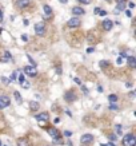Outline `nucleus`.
I'll list each match as a JSON object with an SVG mask.
<instances>
[{"label":"nucleus","instance_id":"obj_14","mask_svg":"<svg viewBox=\"0 0 136 146\" xmlns=\"http://www.w3.org/2000/svg\"><path fill=\"white\" fill-rule=\"evenodd\" d=\"M17 6L19 8H25L30 6V0H17Z\"/></svg>","mask_w":136,"mask_h":146},{"label":"nucleus","instance_id":"obj_37","mask_svg":"<svg viewBox=\"0 0 136 146\" xmlns=\"http://www.w3.org/2000/svg\"><path fill=\"white\" fill-rule=\"evenodd\" d=\"M100 9H101V8H99V7H96V8H95V13H96V15L99 13V11H100Z\"/></svg>","mask_w":136,"mask_h":146},{"label":"nucleus","instance_id":"obj_8","mask_svg":"<svg viewBox=\"0 0 136 146\" xmlns=\"http://www.w3.org/2000/svg\"><path fill=\"white\" fill-rule=\"evenodd\" d=\"M64 99L67 101V102H72V101L76 99V95H75V93H73V91H68V93H65Z\"/></svg>","mask_w":136,"mask_h":146},{"label":"nucleus","instance_id":"obj_16","mask_svg":"<svg viewBox=\"0 0 136 146\" xmlns=\"http://www.w3.org/2000/svg\"><path fill=\"white\" fill-rule=\"evenodd\" d=\"M43 9H44V13H45V16H49L51 13H52V9H51V7H49V6H47V4H45V6L43 7Z\"/></svg>","mask_w":136,"mask_h":146},{"label":"nucleus","instance_id":"obj_2","mask_svg":"<svg viewBox=\"0 0 136 146\" xmlns=\"http://www.w3.org/2000/svg\"><path fill=\"white\" fill-rule=\"evenodd\" d=\"M35 34L37 36H43L45 34V23L44 22H40V23H36L35 24Z\"/></svg>","mask_w":136,"mask_h":146},{"label":"nucleus","instance_id":"obj_26","mask_svg":"<svg viewBox=\"0 0 136 146\" xmlns=\"http://www.w3.org/2000/svg\"><path fill=\"white\" fill-rule=\"evenodd\" d=\"M8 58H6V56H0V62H3V63H7L8 62Z\"/></svg>","mask_w":136,"mask_h":146},{"label":"nucleus","instance_id":"obj_32","mask_svg":"<svg viewBox=\"0 0 136 146\" xmlns=\"http://www.w3.org/2000/svg\"><path fill=\"white\" fill-rule=\"evenodd\" d=\"M64 135H65V137H71L72 133H71V131H64Z\"/></svg>","mask_w":136,"mask_h":146},{"label":"nucleus","instance_id":"obj_20","mask_svg":"<svg viewBox=\"0 0 136 146\" xmlns=\"http://www.w3.org/2000/svg\"><path fill=\"white\" fill-rule=\"evenodd\" d=\"M99 66H100V68H107L108 67V62H107V60H101Z\"/></svg>","mask_w":136,"mask_h":146},{"label":"nucleus","instance_id":"obj_22","mask_svg":"<svg viewBox=\"0 0 136 146\" xmlns=\"http://www.w3.org/2000/svg\"><path fill=\"white\" fill-rule=\"evenodd\" d=\"M110 110H112V111H116V110H119V107H118V105H116V103H111L110 105Z\"/></svg>","mask_w":136,"mask_h":146},{"label":"nucleus","instance_id":"obj_41","mask_svg":"<svg viewBox=\"0 0 136 146\" xmlns=\"http://www.w3.org/2000/svg\"><path fill=\"white\" fill-rule=\"evenodd\" d=\"M118 3H121V2H125V0H116Z\"/></svg>","mask_w":136,"mask_h":146},{"label":"nucleus","instance_id":"obj_9","mask_svg":"<svg viewBox=\"0 0 136 146\" xmlns=\"http://www.w3.org/2000/svg\"><path fill=\"white\" fill-rule=\"evenodd\" d=\"M35 118L37 119V121H47L49 118V114L47 111H44V113H40V114H37V115H35Z\"/></svg>","mask_w":136,"mask_h":146},{"label":"nucleus","instance_id":"obj_28","mask_svg":"<svg viewBox=\"0 0 136 146\" xmlns=\"http://www.w3.org/2000/svg\"><path fill=\"white\" fill-rule=\"evenodd\" d=\"M79 2L83 4H91V0H79Z\"/></svg>","mask_w":136,"mask_h":146},{"label":"nucleus","instance_id":"obj_44","mask_svg":"<svg viewBox=\"0 0 136 146\" xmlns=\"http://www.w3.org/2000/svg\"><path fill=\"white\" fill-rule=\"evenodd\" d=\"M0 146H2V141H0Z\"/></svg>","mask_w":136,"mask_h":146},{"label":"nucleus","instance_id":"obj_19","mask_svg":"<svg viewBox=\"0 0 136 146\" xmlns=\"http://www.w3.org/2000/svg\"><path fill=\"white\" fill-rule=\"evenodd\" d=\"M53 143H56V145L63 143V141H62V135H59V137H55V138H53Z\"/></svg>","mask_w":136,"mask_h":146},{"label":"nucleus","instance_id":"obj_15","mask_svg":"<svg viewBox=\"0 0 136 146\" xmlns=\"http://www.w3.org/2000/svg\"><path fill=\"white\" fill-rule=\"evenodd\" d=\"M17 146H30V142L27 138H20L17 141Z\"/></svg>","mask_w":136,"mask_h":146},{"label":"nucleus","instance_id":"obj_5","mask_svg":"<svg viewBox=\"0 0 136 146\" xmlns=\"http://www.w3.org/2000/svg\"><path fill=\"white\" fill-rule=\"evenodd\" d=\"M11 105V101H9V98L6 97V95H0V109H6Z\"/></svg>","mask_w":136,"mask_h":146},{"label":"nucleus","instance_id":"obj_33","mask_svg":"<svg viewBox=\"0 0 136 146\" xmlns=\"http://www.w3.org/2000/svg\"><path fill=\"white\" fill-rule=\"evenodd\" d=\"M110 139H111V141H115V142H116V135L111 134V135H110Z\"/></svg>","mask_w":136,"mask_h":146},{"label":"nucleus","instance_id":"obj_27","mask_svg":"<svg viewBox=\"0 0 136 146\" xmlns=\"http://www.w3.org/2000/svg\"><path fill=\"white\" fill-rule=\"evenodd\" d=\"M97 15H100V16H105V15H107V11H103V9H100Z\"/></svg>","mask_w":136,"mask_h":146},{"label":"nucleus","instance_id":"obj_34","mask_svg":"<svg viewBox=\"0 0 136 146\" xmlns=\"http://www.w3.org/2000/svg\"><path fill=\"white\" fill-rule=\"evenodd\" d=\"M87 52H88V54H92V52H93V48H92V47H90V48L87 50Z\"/></svg>","mask_w":136,"mask_h":146},{"label":"nucleus","instance_id":"obj_45","mask_svg":"<svg viewBox=\"0 0 136 146\" xmlns=\"http://www.w3.org/2000/svg\"><path fill=\"white\" fill-rule=\"evenodd\" d=\"M107 2H110V0H107Z\"/></svg>","mask_w":136,"mask_h":146},{"label":"nucleus","instance_id":"obj_40","mask_svg":"<svg viewBox=\"0 0 136 146\" xmlns=\"http://www.w3.org/2000/svg\"><path fill=\"white\" fill-rule=\"evenodd\" d=\"M125 15H127L128 17H131V12H129V11H127V12H125Z\"/></svg>","mask_w":136,"mask_h":146},{"label":"nucleus","instance_id":"obj_21","mask_svg":"<svg viewBox=\"0 0 136 146\" xmlns=\"http://www.w3.org/2000/svg\"><path fill=\"white\" fill-rule=\"evenodd\" d=\"M13 95H15V98H16V101L19 102V103H21V95H20V93H15V94H13Z\"/></svg>","mask_w":136,"mask_h":146},{"label":"nucleus","instance_id":"obj_35","mask_svg":"<svg viewBox=\"0 0 136 146\" xmlns=\"http://www.w3.org/2000/svg\"><path fill=\"white\" fill-rule=\"evenodd\" d=\"M3 22V12H2V9H0V23Z\"/></svg>","mask_w":136,"mask_h":146},{"label":"nucleus","instance_id":"obj_43","mask_svg":"<svg viewBox=\"0 0 136 146\" xmlns=\"http://www.w3.org/2000/svg\"><path fill=\"white\" fill-rule=\"evenodd\" d=\"M2 32H3V28H0V34H2Z\"/></svg>","mask_w":136,"mask_h":146},{"label":"nucleus","instance_id":"obj_24","mask_svg":"<svg viewBox=\"0 0 136 146\" xmlns=\"http://www.w3.org/2000/svg\"><path fill=\"white\" fill-rule=\"evenodd\" d=\"M17 79H19V82H20V83H21V82H24V77H23L20 72L17 74Z\"/></svg>","mask_w":136,"mask_h":146},{"label":"nucleus","instance_id":"obj_7","mask_svg":"<svg viewBox=\"0 0 136 146\" xmlns=\"http://www.w3.org/2000/svg\"><path fill=\"white\" fill-rule=\"evenodd\" d=\"M112 27H114V23L110 19H104L103 20V28H104V31H111Z\"/></svg>","mask_w":136,"mask_h":146},{"label":"nucleus","instance_id":"obj_12","mask_svg":"<svg viewBox=\"0 0 136 146\" xmlns=\"http://www.w3.org/2000/svg\"><path fill=\"white\" fill-rule=\"evenodd\" d=\"M127 63L131 68H136V58L135 56H128L127 58Z\"/></svg>","mask_w":136,"mask_h":146},{"label":"nucleus","instance_id":"obj_25","mask_svg":"<svg viewBox=\"0 0 136 146\" xmlns=\"http://www.w3.org/2000/svg\"><path fill=\"white\" fill-rule=\"evenodd\" d=\"M115 127H116V133H118V134H121V126H120V125H116Z\"/></svg>","mask_w":136,"mask_h":146},{"label":"nucleus","instance_id":"obj_3","mask_svg":"<svg viewBox=\"0 0 136 146\" xmlns=\"http://www.w3.org/2000/svg\"><path fill=\"white\" fill-rule=\"evenodd\" d=\"M80 24H81V22H80V19H79L77 16H73V17H71V19H69V20L67 22V26H68L69 28L80 27Z\"/></svg>","mask_w":136,"mask_h":146},{"label":"nucleus","instance_id":"obj_11","mask_svg":"<svg viewBox=\"0 0 136 146\" xmlns=\"http://www.w3.org/2000/svg\"><path fill=\"white\" fill-rule=\"evenodd\" d=\"M47 131H48V134H49L52 138H55V137H59V135H60L59 130H58V129H55V127H49V129H47Z\"/></svg>","mask_w":136,"mask_h":146},{"label":"nucleus","instance_id":"obj_10","mask_svg":"<svg viewBox=\"0 0 136 146\" xmlns=\"http://www.w3.org/2000/svg\"><path fill=\"white\" fill-rule=\"evenodd\" d=\"M84 12H86V11H84V9H83L81 7H73V8H72V13H73L75 16L84 15Z\"/></svg>","mask_w":136,"mask_h":146},{"label":"nucleus","instance_id":"obj_13","mask_svg":"<svg viewBox=\"0 0 136 146\" xmlns=\"http://www.w3.org/2000/svg\"><path fill=\"white\" fill-rule=\"evenodd\" d=\"M39 102H36V101H31L30 102V110L32 111H36V110H39Z\"/></svg>","mask_w":136,"mask_h":146},{"label":"nucleus","instance_id":"obj_18","mask_svg":"<svg viewBox=\"0 0 136 146\" xmlns=\"http://www.w3.org/2000/svg\"><path fill=\"white\" fill-rule=\"evenodd\" d=\"M116 9H119V11H123V9H125V2L118 3V7H116Z\"/></svg>","mask_w":136,"mask_h":146},{"label":"nucleus","instance_id":"obj_6","mask_svg":"<svg viewBox=\"0 0 136 146\" xmlns=\"http://www.w3.org/2000/svg\"><path fill=\"white\" fill-rule=\"evenodd\" d=\"M80 142H81V145H88V143L93 142V135L92 134H84V135H81Z\"/></svg>","mask_w":136,"mask_h":146},{"label":"nucleus","instance_id":"obj_1","mask_svg":"<svg viewBox=\"0 0 136 146\" xmlns=\"http://www.w3.org/2000/svg\"><path fill=\"white\" fill-rule=\"evenodd\" d=\"M136 145V138L133 134H127L123 138V146H135Z\"/></svg>","mask_w":136,"mask_h":146},{"label":"nucleus","instance_id":"obj_39","mask_svg":"<svg viewBox=\"0 0 136 146\" xmlns=\"http://www.w3.org/2000/svg\"><path fill=\"white\" fill-rule=\"evenodd\" d=\"M59 2H60V3H63V4H65V3L68 2V0H59Z\"/></svg>","mask_w":136,"mask_h":146},{"label":"nucleus","instance_id":"obj_23","mask_svg":"<svg viewBox=\"0 0 136 146\" xmlns=\"http://www.w3.org/2000/svg\"><path fill=\"white\" fill-rule=\"evenodd\" d=\"M30 86H31V84L28 83V82H25V81L21 82V87H23V88H30Z\"/></svg>","mask_w":136,"mask_h":146},{"label":"nucleus","instance_id":"obj_30","mask_svg":"<svg viewBox=\"0 0 136 146\" xmlns=\"http://www.w3.org/2000/svg\"><path fill=\"white\" fill-rule=\"evenodd\" d=\"M120 58H128V54L127 52H120Z\"/></svg>","mask_w":136,"mask_h":146},{"label":"nucleus","instance_id":"obj_31","mask_svg":"<svg viewBox=\"0 0 136 146\" xmlns=\"http://www.w3.org/2000/svg\"><path fill=\"white\" fill-rule=\"evenodd\" d=\"M4 56H6V58H8V59H11L12 56H11V54L8 52V51H6V52H4Z\"/></svg>","mask_w":136,"mask_h":146},{"label":"nucleus","instance_id":"obj_4","mask_svg":"<svg viewBox=\"0 0 136 146\" xmlns=\"http://www.w3.org/2000/svg\"><path fill=\"white\" fill-rule=\"evenodd\" d=\"M24 72L28 75V77H36L37 68H36V66H27V67H24Z\"/></svg>","mask_w":136,"mask_h":146},{"label":"nucleus","instance_id":"obj_42","mask_svg":"<svg viewBox=\"0 0 136 146\" xmlns=\"http://www.w3.org/2000/svg\"><path fill=\"white\" fill-rule=\"evenodd\" d=\"M108 146H116V145H115V143H110Z\"/></svg>","mask_w":136,"mask_h":146},{"label":"nucleus","instance_id":"obj_36","mask_svg":"<svg viewBox=\"0 0 136 146\" xmlns=\"http://www.w3.org/2000/svg\"><path fill=\"white\" fill-rule=\"evenodd\" d=\"M128 7H129V8H135V4H133L132 2H131V3L128 4Z\"/></svg>","mask_w":136,"mask_h":146},{"label":"nucleus","instance_id":"obj_29","mask_svg":"<svg viewBox=\"0 0 136 146\" xmlns=\"http://www.w3.org/2000/svg\"><path fill=\"white\" fill-rule=\"evenodd\" d=\"M56 72H58V75L62 74V67H60V66H58V67H56Z\"/></svg>","mask_w":136,"mask_h":146},{"label":"nucleus","instance_id":"obj_38","mask_svg":"<svg viewBox=\"0 0 136 146\" xmlns=\"http://www.w3.org/2000/svg\"><path fill=\"white\" fill-rule=\"evenodd\" d=\"M21 39H23V40H24V42H27V39H28V38H27L25 35H23V36H21Z\"/></svg>","mask_w":136,"mask_h":146},{"label":"nucleus","instance_id":"obj_17","mask_svg":"<svg viewBox=\"0 0 136 146\" xmlns=\"http://www.w3.org/2000/svg\"><path fill=\"white\" fill-rule=\"evenodd\" d=\"M108 101H110V103H116V101H118V95L111 94V95H108Z\"/></svg>","mask_w":136,"mask_h":146}]
</instances>
